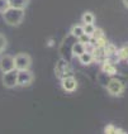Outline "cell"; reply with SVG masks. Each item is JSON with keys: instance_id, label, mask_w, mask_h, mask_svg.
Returning <instances> with one entry per match:
<instances>
[{"instance_id": "16", "label": "cell", "mask_w": 128, "mask_h": 134, "mask_svg": "<svg viewBox=\"0 0 128 134\" xmlns=\"http://www.w3.org/2000/svg\"><path fill=\"white\" fill-rule=\"evenodd\" d=\"M117 56L119 57V60H128V46L117 51Z\"/></svg>"}, {"instance_id": "8", "label": "cell", "mask_w": 128, "mask_h": 134, "mask_svg": "<svg viewBox=\"0 0 128 134\" xmlns=\"http://www.w3.org/2000/svg\"><path fill=\"white\" fill-rule=\"evenodd\" d=\"M61 86H62V89L65 90L66 92H74L76 90V87H77L76 79L74 76L63 77V79H61Z\"/></svg>"}, {"instance_id": "21", "label": "cell", "mask_w": 128, "mask_h": 134, "mask_svg": "<svg viewBox=\"0 0 128 134\" xmlns=\"http://www.w3.org/2000/svg\"><path fill=\"white\" fill-rule=\"evenodd\" d=\"M5 47H7V38L0 33V53L5 49Z\"/></svg>"}, {"instance_id": "23", "label": "cell", "mask_w": 128, "mask_h": 134, "mask_svg": "<svg viewBox=\"0 0 128 134\" xmlns=\"http://www.w3.org/2000/svg\"><path fill=\"white\" fill-rule=\"evenodd\" d=\"M47 46H50V47H51V46H53V39H52V38H51V39H48V43H47Z\"/></svg>"}, {"instance_id": "14", "label": "cell", "mask_w": 128, "mask_h": 134, "mask_svg": "<svg viewBox=\"0 0 128 134\" xmlns=\"http://www.w3.org/2000/svg\"><path fill=\"white\" fill-rule=\"evenodd\" d=\"M104 49H105L106 57H113V56L117 54V47L114 44H112V43H106Z\"/></svg>"}, {"instance_id": "11", "label": "cell", "mask_w": 128, "mask_h": 134, "mask_svg": "<svg viewBox=\"0 0 128 134\" xmlns=\"http://www.w3.org/2000/svg\"><path fill=\"white\" fill-rule=\"evenodd\" d=\"M102 70H103V72H105L106 75H114L115 72H117V68H115V66H114V63L108 62V61H104Z\"/></svg>"}, {"instance_id": "3", "label": "cell", "mask_w": 128, "mask_h": 134, "mask_svg": "<svg viewBox=\"0 0 128 134\" xmlns=\"http://www.w3.org/2000/svg\"><path fill=\"white\" fill-rule=\"evenodd\" d=\"M14 65L18 71L29 70L30 65H32V58L28 53H18L17 56H14Z\"/></svg>"}, {"instance_id": "25", "label": "cell", "mask_w": 128, "mask_h": 134, "mask_svg": "<svg viewBox=\"0 0 128 134\" xmlns=\"http://www.w3.org/2000/svg\"><path fill=\"white\" fill-rule=\"evenodd\" d=\"M127 62H128V60H127Z\"/></svg>"}, {"instance_id": "4", "label": "cell", "mask_w": 128, "mask_h": 134, "mask_svg": "<svg viewBox=\"0 0 128 134\" xmlns=\"http://www.w3.org/2000/svg\"><path fill=\"white\" fill-rule=\"evenodd\" d=\"M17 77H18V70L14 68V70L8 71V72H3L1 80H3V83H4L5 87H8V89H13L15 86H18V83H17Z\"/></svg>"}, {"instance_id": "15", "label": "cell", "mask_w": 128, "mask_h": 134, "mask_svg": "<svg viewBox=\"0 0 128 134\" xmlns=\"http://www.w3.org/2000/svg\"><path fill=\"white\" fill-rule=\"evenodd\" d=\"M81 20H83L84 24H91L95 20V16H94V14L91 12H85L83 16H81Z\"/></svg>"}, {"instance_id": "24", "label": "cell", "mask_w": 128, "mask_h": 134, "mask_svg": "<svg viewBox=\"0 0 128 134\" xmlns=\"http://www.w3.org/2000/svg\"><path fill=\"white\" fill-rule=\"evenodd\" d=\"M123 4H124L126 8H128V0H123Z\"/></svg>"}, {"instance_id": "20", "label": "cell", "mask_w": 128, "mask_h": 134, "mask_svg": "<svg viewBox=\"0 0 128 134\" xmlns=\"http://www.w3.org/2000/svg\"><path fill=\"white\" fill-rule=\"evenodd\" d=\"M102 37H104V33H103V30L100 29V28H95L94 33L91 34V38H94V39H98V38H102Z\"/></svg>"}, {"instance_id": "1", "label": "cell", "mask_w": 128, "mask_h": 134, "mask_svg": "<svg viewBox=\"0 0 128 134\" xmlns=\"http://www.w3.org/2000/svg\"><path fill=\"white\" fill-rule=\"evenodd\" d=\"M24 14H25V12H24L23 8L9 7L7 10L3 13V19H4V22L7 23L8 25L17 27V25H19V24L23 22Z\"/></svg>"}, {"instance_id": "17", "label": "cell", "mask_w": 128, "mask_h": 134, "mask_svg": "<svg viewBox=\"0 0 128 134\" xmlns=\"http://www.w3.org/2000/svg\"><path fill=\"white\" fill-rule=\"evenodd\" d=\"M94 30H95L94 23H91V24H84V33H85V34L91 36V34L94 33Z\"/></svg>"}, {"instance_id": "12", "label": "cell", "mask_w": 128, "mask_h": 134, "mask_svg": "<svg viewBox=\"0 0 128 134\" xmlns=\"http://www.w3.org/2000/svg\"><path fill=\"white\" fill-rule=\"evenodd\" d=\"M70 34L77 39V38L80 37L81 34H84V27H83V25H79V24L72 25V27H71V30H70Z\"/></svg>"}, {"instance_id": "6", "label": "cell", "mask_w": 128, "mask_h": 134, "mask_svg": "<svg viewBox=\"0 0 128 134\" xmlns=\"http://www.w3.org/2000/svg\"><path fill=\"white\" fill-rule=\"evenodd\" d=\"M106 90H108V92H109L110 95L119 96L122 92H123V90H124V86H123V83H122L119 80L110 79V80L108 81V83H106Z\"/></svg>"}, {"instance_id": "19", "label": "cell", "mask_w": 128, "mask_h": 134, "mask_svg": "<svg viewBox=\"0 0 128 134\" xmlns=\"http://www.w3.org/2000/svg\"><path fill=\"white\" fill-rule=\"evenodd\" d=\"M9 7H10L9 0H0V13H1V14H3Z\"/></svg>"}, {"instance_id": "18", "label": "cell", "mask_w": 128, "mask_h": 134, "mask_svg": "<svg viewBox=\"0 0 128 134\" xmlns=\"http://www.w3.org/2000/svg\"><path fill=\"white\" fill-rule=\"evenodd\" d=\"M90 39H91V36H89V34H85V33H84V34H81L80 37L77 38V41H79V42H81L83 44L89 43V42H90Z\"/></svg>"}, {"instance_id": "13", "label": "cell", "mask_w": 128, "mask_h": 134, "mask_svg": "<svg viewBox=\"0 0 128 134\" xmlns=\"http://www.w3.org/2000/svg\"><path fill=\"white\" fill-rule=\"evenodd\" d=\"M28 3H29V0H9L10 7L13 8H23V9H25Z\"/></svg>"}, {"instance_id": "5", "label": "cell", "mask_w": 128, "mask_h": 134, "mask_svg": "<svg viewBox=\"0 0 128 134\" xmlns=\"http://www.w3.org/2000/svg\"><path fill=\"white\" fill-rule=\"evenodd\" d=\"M33 81V74L30 72L29 70H19L18 71V77H17V83L18 86H29Z\"/></svg>"}, {"instance_id": "9", "label": "cell", "mask_w": 128, "mask_h": 134, "mask_svg": "<svg viewBox=\"0 0 128 134\" xmlns=\"http://www.w3.org/2000/svg\"><path fill=\"white\" fill-rule=\"evenodd\" d=\"M79 61H80V63H81V65L89 66V65H91V63L94 62L93 53H91V52H88V51H85L84 53H81V54L79 56Z\"/></svg>"}, {"instance_id": "22", "label": "cell", "mask_w": 128, "mask_h": 134, "mask_svg": "<svg viewBox=\"0 0 128 134\" xmlns=\"http://www.w3.org/2000/svg\"><path fill=\"white\" fill-rule=\"evenodd\" d=\"M104 133H106V134L115 133V127H114L113 124H109V125H106V127L104 128Z\"/></svg>"}, {"instance_id": "2", "label": "cell", "mask_w": 128, "mask_h": 134, "mask_svg": "<svg viewBox=\"0 0 128 134\" xmlns=\"http://www.w3.org/2000/svg\"><path fill=\"white\" fill-rule=\"evenodd\" d=\"M55 74L58 79H63V77H67V76H72V70L70 67L67 60H60L57 61L56 66H55Z\"/></svg>"}, {"instance_id": "10", "label": "cell", "mask_w": 128, "mask_h": 134, "mask_svg": "<svg viewBox=\"0 0 128 134\" xmlns=\"http://www.w3.org/2000/svg\"><path fill=\"white\" fill-rule=\"evenodd\" d=\"M84 52H85V44H83V43L79 42V41H76L75 43L72 44V47H71L72 56H74V57H79V56Z\"/></svg>"}, {"instance_id": "7", "label": "cell", "mask_w": 128, "mask_h": 134, "mask_svg": "<svg viewBox=\"0 0 128 134\" xmlns=\"http://www.w3.org/2000/svg\"><path fill=\"white\" fill-rule=\"evenodd\" d=\"M15 65H14V57L10 56V54H4L1 58H0V70L3 72H8L10 70H14Z\"/></svg>"}]
</instances>
